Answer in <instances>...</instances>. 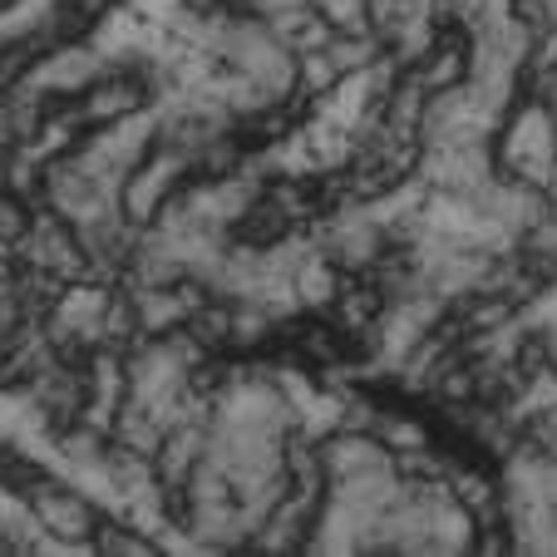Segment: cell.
<instances>
[{
    "instance_id": "1",
    "label": "cell",
    "mask_w": 557,
    "mask_h": 557,
    "mask_svg": "<svg viewBox=\"0 0 557 557\" xmlns=\"http://www.w3.org/2000/svg\"><path fill=\"white\" fill-rule=\"evenodd\" d=\"M15 498L25 504V518H30V523L40 528L50 543H70V547H74V543L89 547L99 513H104L95 498L79 494V488H70L64 479H54L50 469L35 473V479H30V484H25Z\"/></svg>"
}]
</instances>
